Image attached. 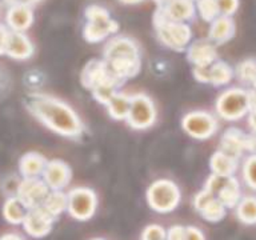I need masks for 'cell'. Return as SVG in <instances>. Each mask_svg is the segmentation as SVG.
I'll use <instances>...</instances> for the list:
<instances>
[{
  "label": "cell",
  "instance_id": "603a6c76",
  "mask_svg": "<svg viewBox=\"0 0 256 240\" xmlns=\"http://www.w3.org/2000/svg\"><path fill=\"white\" fill-rule=\"evenodd\" d=\"M238 164L239 160L234 159L227 154H224L219 150L211 156L210 160V168H211L212 174L220 176H234L236 170H238Z\"/></svg>",
  "mask_w": 256,
  "mask_h": 240
},
{
  "label": "cell",
  "instance_id": "60d3db41",
  "mask_svg": "<svg viewBox=\"0 0 256 240\" xmlns=\"http://www.w3.org/2000/svg\"><path fill=\"white\" fill-rule=\"evenodd\" d=\"M0 240H24L23 238L18 234H6L0 238Z\"/></svg>",
  "mask_w": 256,
  "mask_h": 240
},
{
  "label": "cell",
  "instance_id": "52a82bcc",
  "mask_svg": "<svg viewBox=\"0 0 256 240\" xmlns=\"http://www.w3.org/2000/svg\"><path fill=\"white\" fill-rule=\"evenodd\" d=\"M67 211L76 220L84 222L95 215L98 207V198L91 188L76 187L67 194Z\"/></svg>",
  "mask_w": 256,
  "mask_h": 240
},
{
  "label": "cell",
  "instance_id": "e0dca14e",
  "mask_svg": "<svg viewBox=\"0 0 256 240\" xmlns=\"http://www.w3.org/2000/svg\"><path fill=\"white\" fill-rule=\"evenodd\" d=\"M187 59L194 67H208L216 60H219V54L215 44H212L208 39L195 40L187 48Z\"/></svg>",
  "mask_w": 256,
  "mask_h": 240
},
{
  "label": "cell",
  "instance_id": "7a4b0ae2",
  "mask_svg": "<svg viewBox=\"0 0 256 240\" xmlns=\"http://www.w3.org/2000/svg\"><path fill=\"white\" fill-rule=\"evenodd\" d=\"M86 24L83 36L88 43H100L110 39L119 30V23L111 16L107 8L99 4H91L84 11Z\"/></svg>",
  "mask_w": 256,
  "mask_h": 240
},
{
  "label": "cell",
  "instance_id": "f35d334b",
  "mask_svg": "<svg viewBox=\"0 0 256 240\" xmlns=\"http://www.w3.org/2000/svg\"><path fill=\"white\" fill-rule=\"evenodd\" d=\"M8 4H24V6H28V7H32L35 6L42 0H6Z\"/></svg>",
  "mask_w": 256,
  "mask_h": 240
},
{
  "label": "cell",
  "instance_id": "ffe728a7",
  "mask_svg": "<svg viewBox=\"0 0 256 240\" xmlns=\"http://www.w3.org/2000/svg\"><path fill=\"white\" fill-rule=\"evenodd\" d=\"M35 47L24 32H12L8 38L6 55L14 60H27L34 55Z\"/></svg>",
  "mask_w": 256,
  "mask_h": 240
},
{
  "label": "cell",
  "instance_id": "484cf974",
  "mask_svg": "<svg viewBox=\"0 0 256 240\" xmlns=\"http://www.w3.org/2000/svg\"><path fill=\"white\" fill-rule=\"evenodd\" d=\"M216 198L224 204L226 208H235L238 206L242 199V190H240V184L235 176L230 178L226 187L219 192V195Z\"/></svg>",
  "mask_w": 256,
  "mask_h": 240
},
{
  "label": "cell",
  "instance_id": "277c9868",
  "mask_svg": "<svg viewBox=\"0 0 256 240\" xmlns=\"http://www.w3.org/2000/svg\"><path fill=\"white\" fill-rule=\"evenodd\" d=\"M154 27L160 44L172 51H184L191 43L192 30L188 23H176L155 14Z\"/></svg>",
  "mask_w": 256,
  "mask_h": 240
},
{
  "label": "cell",
  "instance_id": "4fadbf2b",
  "mask_svg": "<svg viewBox=\"0 0 256 240\" xmlns=\"http://www.w3.org/2000/svg\"><path fill=\"white\" fill-rule=\"evenodd\" d=\"M50 191L51 190L47 187V184L44 183L42 178L22 179L16 196L31 210V208L40 207Z\"/></svg>",
  "mask_w": 256,
  "mask_h": 240
},
{
  "label": "cell",
  "instance_id": "8fae6325",
  "mask_svg": "<svg viewBox=\"0 0 256 240\" xmlns=\"http://www.w3.org/2000/svg\"><path fill=\"white\" fill-rule=\"evenodd\" d=\"M103 56L106 62L140 59L139 44L128 36H112L104 46Z\"/></svg>",
  "mask_w": 256,
  "mask_h": 240
},
{
  "label": "cell",
  "instance_id": "d6a6232c",
  "mask_svg": "<svg viewBox=\"0 0 256 240\" xmlns=\"http://www.w3.org/2000/svg\"><path fill=\"white\" fill-rule=\"evenodd\" d=\"M231 176H220L212 174L210 178L206 182V186H204V190H207L208 192H211L214 196L219 195V192L226 187V184L228 183Z\"/></svg>",
  "mask_w": 256,
  "mask_h": 240
},
{
  "label": "cell",
  "instance_id": "ac0fdd59",
  "mask_svg": "<svg viewBox=\"0 0 256 240\" xmlns=\"http://www.w3.org/2000/svg\"><path fill=\"white\" fill-rule=\"evenodd\" d=\"M34 23V10L24 4H10L6 12V26L12 32H26Z\"/></svg>",
  "mask_w": 256,
  "mask_h": 240
},
{
  "label": "cell",
  "instance_id": "83f0119b",
  "mask_svg": "<svg viewBox=\"0 0 256 240\" xmlns=\"http://www.w3.org/2000/svg\"><path fill=\"white\" fill-rule=\"evenodd\" d=\"M198 212L203 216L204 220L211 222V223H216V222H220L222 219H224L227 208L224 207V204L216 196H212L211 199L207 200L200 207V210Z\"/></svg>",
  "mask_w": 256,
  "mask_h": 240
},
{
  "label": "cell",
  "instance_id": "f6af8a7d",
  "mask_svg": "<svg viewBox=\"0 0 256 240\" xmlns=\"http://www.w3.org/2000/svg\"><path fill=\"white\" fill-rule=\"evenodd\" d=\"M92 240H104V239H92Z\"/></svg>",
  "mask_w": 256,
  "mask_h": 240
},
{
  "label": "cell",
  "instance_id": "4316f807",
  "mask_svg": "<svg viewBox=\"0 0 256 240\" xmlns=\"http://www.w3.org/2000/svg\"><path fill=\"white\" fill-rule=\"evenodd\" d=\"M236 216L243 224H256V196H244L235 207Z\"/></svg>",
  "mask_w": 256,
  "mask_h": 240
},
{
  "label": "cell",
  "instance_id": "d6986e66",
  "mask_svg": "<svg viewBox=\"0 0 256 240\" xmlns=\"http://www.w3.org/2000/svg\"><path fill=\"white\" fill-rule=\"evenodd\" d=\"M236 26L235 22L231 16H222L216 18L212 23H210V30H208V40L212 44L223 46L228 43L230 40L235 36Z\"/></svg>",
  "mask_w": 256,
  "mask_h": 240
},
{
  "label": "cell",
  "instance_id": "f1b7e54d",
  "mask_svg": "<svg viewBox=\"0 0 256 240\" xmlns=\"http://www.w3.org/2000/svg\"><path fill=\"white\" fill-rule=\"evenodd\" d=\"M235 76L246 86L256 88V60H243L235 68Z\"/></svg>",
  "mask_w": 256,
  "mask_h": 240
},
{
  "label": "cell",
  "instance_id": "5bb4252c",
  "mask_svg": "<svg viewBox=\"0 0 256 240\" xmlns=\"http://www.w3.org/2000/svg\"><path fill=\"white\" fill-rule=\"evenodd\" d=\"M42 179L51 191H63L71 182L72 171L63 160H48Z\"/></svg>",
  "mask_w": 256,
  "mask_h": 240
},
{
  "label": "cell",
  "instance_id": "9c48e42d",
  "mask_svg": "<svg viewBox=\"0 0 256 240\" xmlns=\"http://www.w3.org/2000/svg\"><path fill=\"white\" fill-rule=\"evenodd\" d=\"M220 151L239 160L244 152H256V136L247 135L239 128H228L220 139Z\"/></svg>",
  "mask_w": 256,
  "mask_h": 240
},
{
  "label": "cell",
  "instance_id": "bcb514c9",
  "mask_svg": "<svg viewBox=\"0 0 256 240\" xmlns=\"http://www.w3.org/2000/svg\"><path fill=\"white\" fill-rule=\"evenodd\" d=\"M191 2H194V3H195V2H196V0H191Z\"/></svg>",
  "mask_w": 256,
  "mask_h": 240
},
{
  "label": "cell",
  "instance_id": "2e32d148",
  "mask_svg": "<svg viewBox=\"0 0 256 240\" xmlns=\"http://www.w3.org/2000/svg\"><path fill=\"white\" fill-rule=\"evenodd\" d=\"M55 218H52L42 207L31 208L23 222V227L28 235L32 238H43L52 230Z\"/></svg>",
  "mask_w": 256,
  "mask_h": 240
},
{
  "label": "cell",
  "instance_id": "30bf717a",
  "mask_svg": "<svg viewBox=\"0 0 256 240\" xmlns=\"http://www.w3.org/2000/svg\"><path fill=\"white\" fill-rule=\"evenodd\" d=\"M122 83L123 82L114 75V72L108 67V64L106 63L104 59L90 60L82 71V84L90 91L95 90L96 87L104 86V84H115L120 87Z\"/></svg>",
  "mask_w": 256,
  "mask_h": 240
},
{
  "label": "cell",
  "instance_id": "6da1fadb",
  "mask_svg": "<svg viewBox=\"0 0 256 240\" xmlns=\"http://www.w3.org/2000/svg\"><path fill=\"white\" fill-rule=\"evenodd\" d=\"M26 107L40 123L64 138L83 135L84 124L71 106L55 96L32 92L26 99Z\"/></svg>",
  "mask_w": 256,
  "mask_h": 240
},
{
  "label": "cell",
  "instance_id": "7c38bea8",
  "mask_svg": "<svg viewBox=\"0 0 256 240\" xmlns=\"http://www.w3.org/2000/svg\"><path fill=\"white\" fill-rule=\"evenodd\" d=\"M194 76L200 83L220 87L228 84L235 78V70L223 60H216L208 67H194Z\"/></svg>",
  "mask_w": 256,
  "mask_h": 240
},
{
  "label": "cell",
  "instance_id": "5b68a950",
  "mask_svg": "<svg viewBox=\"0 0 256 240\" xmlns=\"http://www.w3.org/2000/svg\"><path fill=\"white\" fill-rule=\"evenodd\" d=\"M182 194L172 180L160 179L150 186L147 191L148 206L156 212L167 214L174 211L180 203Z\"/></svg>",
  "mask_w": 256,
  "mask_h": 240
},
{
  "label": "cell",
  "instance_id": "ab89813d",
  "mask_svg": "<svg viewBox=\"0 0 256 240\" xmlns=\"http://www.w3.org/2000/svg\"><path fill=\"white\" fill-rule=\"evenodd\" d=\"M248 123H250V128H251L252 134L256 136V112H250Z\"/></svg>",
  "mask_w": 256,
  "mask_h": 240
},
{
  "label": "cell",
  "instance_id": "cb8c5ba5",
  "mask_svg": "<svg viewBox=\"0 0 256 240\" xmlns=\"http://www.w3.org/2000/svg\"><path fill=\"white\" fill-rule=\"evenodd\" d=\"M106 107L111 118L116 120H127L130 107H131V95L118 91L112 96Z\"/></svg>",
  "mask_w": 256,
  "mask_h": 240
},
{
  "label": "cell",
  "instance_id": "b9f144b4",
  "mask_svg": "<svg viewBox=\"0 0 256 240\" xmlns=\"http://www.w3.org/2000/svg\"><path fill=\"white\" fill-rule=\"evenodd\" d=\"M122 4H127V6H134V4H139L144 0H119Z\"/></svg>",
  "mask_w": 256,
  "mask_h": 240
},
{
  "label": "cell",
  "instance_id": "d590c367",
  "mask_svg": "<svg viewBox=\"0 0 256 240\" xmlns=\"http://www.w3.org/2000/svg\"><path fill=\"white\" fill-rule=\"evenodd\" d=\"M184 235H186V227L176 224L168 228L166 240H184Z\"/></svg>",
  "mask_w": 256,
  "mask_h": 240
},
{
  "label": "cell",
  "instance_id": "7bdbcfd3",
  "mask_svg": "<svg viewBox=\"0 0 256 240\" xmlns=\"http://www.w3.org/2000/svg\"><path fill=\"white\" fill-rule=\"evenodd\" d=\"M154 2H155V3L158 4V7H159V6H163L164 3H167L168 0H154Z\"/></svg>",
  "mask_w": 256,
  "mask_h": 240
},
{
  "label": "cell",
  "instance_id": "e575fe53",
  "mask_svg": "<svg viewBox=\"0 0 256 240\" xmlns=\"http://www.w3.org/2000/svg\"><path fill=\"white\" fill-rule=\"evenodd\" d=\"M222 16H234L239 10V0H216Z\"/></svg>",
  "mask_w": 256,
  "mask_h": 240
},
{
  "label": "cell",
  "instance_id": "8992f818",
  "mask_svg": "<svg viewBox=\"0 0 256 240\" xmlns=\"http://www.w3.org/2000/svg\"><path fill=\"white\" fill-rule=\"evenodd\" d=\"M158 118L155 103L146 94L131 95V107L128 112V126L135 130H147L152 127Z\"/></svg>",
  "mask_w": 256,
  "mask_h": 240
},
{
  "label": "cell",
  "instance_id": "7402d4cb",
  "mask_svg": "<svg viewBox=\"0 0 256 240\" xmlns=\"http://www.w3.org/2000/svg\"><path fill=\"white\" fill-rule=\"evenodd\" d=\"M30 208L18 198V196H8L3 204V216L8 223L23 224Z\"/></svg>",
  "mask_w": 256,
  "mask_h": 240
},
{
  "label": "cell",
  "instance_id": "d4e9b609",
  "mask_svg": "<svg viewBox=\"0 0 256 240\" xmlns=\"http://www.w3.org/2000/svg\"><path fill=\"white\" fill-rule=\"evenodd\" d=\"M68 204V196L63 191H50L46 200L40 207L43 208L44 211L48 212L52 218H58L60 214H63L67 210Z\"/></svg>",
  "mask_w": 256,
  "mask_h": 240
},
{
  "label": "cell",
  "instance_id": "f546056e",
  "mask_svg": "<svg viewBox=\"0 0 256 240\" xmlns=\"http://www.w3.org/2000/svg\"><path fill=\"white\" fill-rule=\"evenodd\" d=\"M195 7L202 20L207 23H212L216 18L220 16L216 0H196Z\"/></svg>",
  "mask_w": 256,
  "mask_h": 240
},
{
  "label": "cell",
  "instance_id": "74e56055",
  "mask_svg": "<svg viewBox=\"0 0 256 240\" xmlns=\"http://www.w3.org/2000/svg\"><path fill=\"white\" fill-rule=\"evenodd\" d=\"M184 240H206V238L198 227H186Z\"/></svg>",
  "mask_w": 256,
  "mask_h": 240
},
{
  "label": "cell",
  "instance_id": "ba28073f",
  "mask_svg": "<svg viewBox=\"0 0 256 240\" xmlns=\"http://www.w3.org/2000/svg\"><path fill=\"white\" fill-rule=\"evenodd\" d=\"M182 127L194 139L206 140L215 135L219 123L211 112L192 111L183 116Z\"/></svg>",
  "mask_w": 256,
  "mask_h": 240
},
{
  "label": "cell",
  "instance_id": "8d00e7d4",
  "mask_svg": "<svg viewBox=\"0 0 256 240\" xmlns=\"http://www.w3.org/2000/svg\"><path fill=\"white\" fill-rule=\"evenodd\" d=\"M10 34H11L10 28L6 24L0 23V55H6V48H7Z\"/></svg>",
  "mask_w": 256,
  "mask_h": 240
},
{
  "label": "cell",
  "instance_id": "1f68e13d",
  "mask_svg": "<svg viewBox=\"0 0 256 240\" xmlns=\"http://www.w3.org/2000/svg\"><path fill=\"white\" fill-rule=\"evenodd\" d=\"M119 90V86H115V84H104V86H100V87H96L95 90H92V95L95 98L99 103L107 106V103L111 100V98L115 95L116 92Z\"/></svg>",
  "mask_w": 256,
  "mask_h": 240
},
{
  "label": "cell",
  "instance_id": "44dd1931",
  "mask_svg": "<svg viewBox=\"0 0 256 240\" xmlns=\"http://www.w3.org/2000/svg\"><path fill=\"white\" fill-rule=\"evenodd\" d=\"M48 160L38 152H27L19 160V172L23 179L42 178Z\"/></svg>",
  "mask_w": 256,
  "mask_h": 240
},
{
  "label": "cell",
  "instance_id": "836d02e7",
  "mask_svg": "<svg viewBox=\"0 0 256 240\" xmlns=\"http://www.w3.org/2000/svg\"><path fill=\"white\" fill-rule=\"evenodd\" d=\"M167 231L159 224H151L142 234V240H166Z\"/></svg>",
  "mask_w": 256,
  "mask_h": 240
},
{
  "label": "cell",
  "instance_id": "ee69618b",
  "mask_svg": "<svg viewBox=\"0 0 256 240\" xmlns=\"http://www.w3.org/2000/svg\"><path fill=\"white\" fill-rule=\"evenodd\" d=\"M2 80H3V76H2V72H0V84H2Z\"/></svg>",
  "mask_w": 256,
  "mask_h": 240
},
{
  "label": "cell",
  "instance_id": "4dcf8cb0",
  "mask_svg": "<svg viewBox=\"0 0 256 240\" xmlns=\"http://www.w3.org/2000/svg\"><path fill=\"white\" fill-rule=\"evenodd\" d=\"M243 180L247 187L256 191V152L247 156L243 163Z\"/></svg>",
  "mask_w": 256,
  "mask_h": 240
},
{
  "label": "cell",
  "instance_id": "9a60e30c",
  "mask_svg": "<svg viewBox=\"0 0 256 240\" xmlns=\"http://www.w3.org/2000/svg\"><path fill=\"white\" fill-rule=\"evenodd\" d=\"M155 14L176 23H188L195 18L196 7L191 0H168L158 7Z\"/></svg>",
  "mask_w": 256,
  "mask_h": 240
},
{
  "label": "cell",
  "instance_id": "3957f363",
  "mask_svg": "<svg viewBox=\"0 0 256 240\" xmlns=\"http://www.w3.org/2000/svg\"><path fill=\"white\" fill-rule=\"evenodd\" d=\"M216 114L227 122L243 119L251 112V94L250 90L232 87L219 95L215 104Z\"/></svg>",
  "mask_w": 256,
  "mask_h": 240
}]
</instances>
